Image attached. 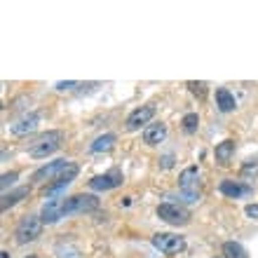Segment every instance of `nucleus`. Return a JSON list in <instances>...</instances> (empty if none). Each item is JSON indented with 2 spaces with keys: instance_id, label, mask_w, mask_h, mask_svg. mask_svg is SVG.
<instances>
[{
  "instance_id": "1",
  "label": "nucleus",
  "mask_w": 258,
  "mask_h": 258,
  "mask_svg": "<svg viewBox=\"0 0 258 258\" xmlns=\"http://www.w3.org/2000/svg\"><path fill=\"white\" fill-rule=\"evenodd\" d=\"M61 141H63V134H61V132H56V129H52V132H47V134L38 136V139L31 143V148H28V155L35 157V160H40V157H47V155H52L54 150H59Z\"/></svg>"
},
{
  "instance_id": "2",
  "label": "nucleus",
  "mask_w": 258,
  "mask_h": 258,
  "mask_svg": "<svg viewBox=\"0 0 258 258\" xmlns=\"http://www.w3.org/2000/svg\"><path fill=\"white\" fill-rule=\"evenodd\" d=\"M99 209V200L94 195H73L63 200V216H75V214H89Z\"/></svg>"
},
{
  "instance_id": "3",
  "label": "nucleus",
  "mask_w": 258,
  "mask_h": 258,
  "mask_svg": "<svg viewBox=\"0 0 258 258\" xmlns=\"http://www.w3.org/2000/svg\"><path fill=\"white\" fill-rule=\"evenodd\" d=\"M42 218L40 216H24L17 225V230H14V237L19 244H28V242H35V239L40 237L42 232Z\"/></svg>"
},
{
  "instance_id": "4",
  "label": "nucleus",
  "mask_w": 258,
  "mask_h": 258,
  "mask_svg": "<svg viewBox=\"0 0 258 258\" xmlns=\"http://www.w3.org/2000/svg\"><path fill=\"white\" fill-rule=\"evenodd\" d=\"M150 242H153V246L157 251L167 253V256H174V253L185 249V239L178 237V235H171V232H157V235H153Z\"/></svg>"
},
{
  "instance_id": "5",
  "label": "nucleus",
  "mask_w": 258,
  "mask_h": 258,
  "mask_svg": "<svg viewBox=\"0 0 258 258\" xmlns=\"http://www.w3.org/2000/svg\"><path fill=\"white\" fill-rule=\"evenodd\" d=\"M157 216L169 225H185L188 221H190V211L183 209V207H178V204L164 202V204L157 207Z\"/></svg>"
},
{
  "instance_id": "6",
  "label": "nucleus",
  "mask_w": 258,
  "mask_h": 258,
  "mask_svg": "<svg viewBox=\"0 0 258 258\" xmlns=\"http://www.w3.org/2000/svg\"><path fill=\"white\" fill-rule=\"evenodd\" d=\"M197 181H200V169H197L195 164L188 167V169L181 171V176H178V188L183 192L185 202H197Z\"/></svg>"
},
{
  "instance_id": "7",
  "label": "nucleus",
  "mask_w": 258,
  "mask_h": 258,
  "mask_svg": "<svg viewBox=\"0 0 258 258\" xmlns=\"http://www.w3.org/2000/svg\"><path fill=\"white\" fill-rule=\"evenodd\" d=\"M71 167V162L68 160H56V162H49L45 164V167H40V169L33 174V178L31 181H35V183H45V181H59L61 178V174Z\"/></svg>"
},
{
  "instance_id": "8",
  "label": "nucleus",
  "mask_w": 258,
  "mask_h": 258,
  "mask_svg": "<svg viewBox=\"0 0 258 258\" xmlns=\"http://www.w3.org/2000/svg\"><path fill=\"white\" fill-rule=\"evenodd\" d=\"M117 185H122V171H108V174H101V176H94L89 181V188L92 190H113Z\"/></svg>"
},
{
  "instance_id": "9",
  "label": "nucleus",
  "mask_w": 258,
  "mask_h": 258,
  "mask_svg": "<svg viewBox=\"0 0 258 258\" xmlns=\"http://www.w3.org/2000/svg\"><path fill=\"white\" fill-rule=\"evenodd\" d=\"M153 117H155V106H141V108H136V110L129 113L127 129L129 132H134V129H139L141 124H148Z\"/></svg>"
},
{
  "instance_id": "10",
  "label": "nucleus",
  "mask_w": 258,
  "mask_h": 258,
  "mask_svg": "<svg viewBox=\"0 0 258 258\" xmlns=\"http://www.w3.org/2000/svg\"><path fill=\"white\" fill-rule=\"evenodd\" d=\"M40 218H42V223H56V221H61L63 218V200L61 197L47 200L40 211Z\"/></svg>"
},
{
  "instance_id": "11",
  "label": "nucleus",
  "mask_w": 258,
  "mask_h": 258,
  "mask_svg": "<svg viewBox=\"0 0 258 258\" xmlns=\"http://www.w3.org/2000/svg\"><path fill=\"white\" fill-rule=\"evenodd\" d=\"M38 124H40V115H38V113H26V115L19 117V120L12 124V134L26 136V134H31V132H35Z\"/></svg>"
},
{
  "instance_id": "12",
  "label": "nucleus",
  "mask_w": 258,
  "mask_h": 258,
  "mask_svg": "<svg viewBox=\"0 0 258 258\" xmlns=\"http://www.w3.org/2000/svg\"><path fill=\"white\" fill-rule=\"evenodd\" d=\"M218 190L223 192L225 197H232V200H237V197H244L251 192V188L244 183H239V181H221V185H218Z\"/></svg>"
},
{
  "instance_id": "13",
  "label": "nucleus",
  "mask_w": 258,
  "mask_h": 258,
  "mask_svg": "<svg viewBox=\"0 0 258 258\" xmlns=\"http://www.w3.org/2000/svg\"><path fill=\"white\" fill-rule=\"evenodd\" d=\"M164 136H167V127H164L162 122L148 124V127L143 129V143H148V146H157V143H162Z\"/></svg>"
},
{
  "instance_id": "14",
  "label": "nucleus",
  "mask_w": 258,
  "mask_h": 258,
  "mask_svg": "<svg viewBox=\"0 0 258 258\" xmlns=\"http://www.w3.org/2000/svg\"><path fill=\"white\" fill-rule=\"evenodd\" d=\"M216 106H218V110L221 113H230V110H235V96L228 92L225 87H218L216 89Z\"/></svg>"
},
{
  "instance_id": "15",
  "label": "nucleus",
  "mask_w": 258,
  "mask_h": 258,
  "mask_svg": "<svg viewBox=\"0 0 258 258\" xmlns=\"http://www.w3.org/2000/svg\"><path fill=\"white\" fill-rule=\"evenodd\" d=\"M214 155H216V162L218 164H228L232 160V155H235V141H223V143H218L216 150H214Z\"/></svg>"
},
{
  "instance_id": "16",
  "label": "nucleus",
  "mask_w": 258,
  "mask_h": 258,
  "mask_svg": "<svg viewBox=\"0 0 258 258\" xmlns=\"http://www.w3.org/2000/svg\"><path fill=\"white\" fill-rule=\"evenodd\" d=\"M115 141H117V136L115 134H103L99 136L94 143H92V153H108V150L115 148Z\"/></svg>"
},
{
  "instance_id": "17",
  "label": "nucleus",
  "mask_w": 258,
  "mask_h": 258,
  "mask_svg": "<svg viewBox=\"0 0 258 258\" xmlns=\"http://www.w3.org/2000/svg\"><path fill=\"white\" fill-rule=\"evenodd\" d=\"M28 192H31V188H26V185H24V188H17V190H12V192H5V195H3V211L14 207V204L19 202L21 197H26Z\"/></svg>"
},
{
  "instance_id": "18",
  "label": "nucleus",
  "mask_w": 258,
  "mask_h": 258,
  "mask_svg": "<svg viewBox=\"0 0 258 258\" xmlns=\"http://www.w3.org/2000/svg\"><path fill=\"white\" fill-rule=\"evenodd\" d=\"M223 256L225 258H249V253L244 251V246L237 242H225L223 244Z\"/></svg>"
},
{
  "instance_id": "19",
  "label": "nucleus",
  "mask_w": 258,
  "mask_h": 258,
  "mask_svg": "<svg viewBox=\"0 0 258 258\" xmlns=\"http://www.w3.org/2000/svg\"><path fill=\"white\" fill-rule=\"evenodd\" d=\"M181 124H183L185 134H192V132L197 129V124H200V117H197V113H185L183 120H181Z\"/></svg>"
},
{
  "instance_id": "20",
  "label": "nucleus",
  "mask_w": 258,
  "mask_h": 258,
  "mask_svg": "<svg viewBox=\"0 0 258 258\" xmlns=\"http://www.w3.org/2000/svg\"><path fill=\"white\" fill-rule=\"evenodd\" d=\"M185 87L190 89V92L197 96V99H204V96H207V92H209V85H207V82H195V80H190L188 85H185Z\"/></svg>"
},
{
  "instance_id": "21",
  "label": "nucleus",
  "mask_w": 258,
  "mask_h": 258,
  "mask_svg": "<svg viewBox=\"0 0 258 258\" xmlns=\"http://www.w3.org/2000/svg\"><path fill=\"white\" fill-rule=\"evenodd\" d=\"M56 256H59V258H80V251H78L75 246L59 244V246H56Z\"/></svg>"
},
{
  "instance_id": "22",
  "label": "nucleus",
  "mask_w": 258,
  "mask_h": 258,
  "mask_svg": "<svg viewBox=\"0 0 258 258\" xmlns=\"http://www.w3.org/2000/svg\"><path fill=\"white\" fill-rule=\"evenodd\" d=\"M17 178H19V174H17V171H12V174H3V181H0V185H3V195H5L7 188H10Z\"/></svg>"
},
{
  "instance_id": "23",
  "label": "nucleus",
  "mask_w": 258,
  "mask_h": 258,
  "mask_svg": "<svg viewBox=\"0 0 258 258\" xmlns=\"http://www.w3.org/2000/svg\"><path fill=\"white\" fill-rule=\"evenodd\" d=\"M246 216L249 218H258V204H246Z\"/></svg>"
},
{
  "instance_id": "24",
  "label": "nucleus",
  "mask_w": 258,
  "mask_h": 258,
  "mask_svg": "<svg viewBox=\"0 0 258 258\" xmlns=\"http://www.w3.org/2000/svg\"><path fill=\"white\" fill-rule=\"evenodd\" d=\"M73 87H78V82H56L59 92H66V89H73Z\"/></svg>"
},
{
  "instance_id": "25",
  "label": "nucleus",
  "mask_w": 258,
  "mask_h": 258,
  "mask_svg": "<svg viewBox=\"0 0 258 258\" xmlns=\"http://www.w3.org/2000/svg\"><path fill=\"white\" fill-rule=\"evenodd\" d=\"M171 164H174V155H164L162 157V167H164V169H169Z\"/></svg>"
},
{
  "instance_id": "26",
  "label": "nucleus",
  "mask_w": 258,
  "mask_h": 258,
  "mask_svg": "<svg viewBox=\"0 0 258 258\" xmlns=\"http://www.w3.org/2000/svg\"><path fill=\"white\" fill-rule=\"evenodd\" d=\"M0 258H10V253H7V251H3V253H0Z\"/></svg>"
},
{
  "instance_id": "27",
  "label": "nucleus",
  "mask_w": 258,
  "mask_h": 258,
  "mask_svg": "<svg viewBox=\"0 0 258 258\" xmlns=\"http://www.w3.org/2000/svg\"><path fill=\"white\" fill-rule=\"evenodd\" d=\"M26 258H38V256H26Z\"/></svg>"
}]
</instances>
